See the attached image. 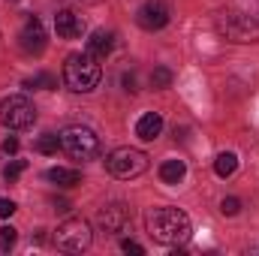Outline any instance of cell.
<instances>
[{
	"mask_svg": "<svg viewBox=\"0 0 259 256\" xmlns=\"http://www.w3.org/2000/svg\"><path fill=\"white\" fill-rule=\"evenodd\" d=\"M148 235L160 244H184L193 232L190 217L181 208H154L148 211Z\"/></svg>",
	"mask_w": 259,
	"mask_h": 256,
	"instance_id": "cell-1",
	"label": "cell"
},
{
	"mask_svg": "<svg viewBox=\"0 0 259 256\" xmlns=\"http://www.w3.org/2000/svg\"><path fill=\"white\" fill-rule=\"evenodd\" d=\"M100 75H103L100 61H97L91 52H75V55L66 58L64 81H66L69 91H75V94H91V91L100 84Z\"/></svg>",
	"mask_w": 259,
	"mask_h": 256,
	"instance_id": "cell-2",
	"label": "cell"
},
{
	"mask_svg": "<svg viewBox=\"0 0 259 256\" xmlns=\"http://www.w3.org/2000/svg\"><path fill=\"white\" fill-rule=\"evenodd\" d=\"M61 151L66 157H72V160L88 163V160H97L103 154V142H100V136L91 127L75 124V127H66L61 133Z\"/></svg>",
	"mask_w": 259,
	"mask_h": 256,
	"instance_id": "cell-3",
	"label": "cell"
},
{
	"mask_svg": "<svg viewBox=\"0 0 259 256\" xmlns=\"http://www.w3.org/2000/svg\"><path fill=\"white\" fill-rule=\"evenodd\" d=\"M217 33L229 42H259V21L247 12L226 9L217 15Z\"/></svg>",
	"mask_w": 259,
	"mask_h": 256,
	"instance_id": "cell-4",
	"label": "cell"
},
{
	"mask_svg": "<svg viewBox=\"0 0 259 256\" xmlns=\"http://www.w3.org/2000/svg\"><path fill=\"white\" fill-rule=\"evenodd\" d=\"M106 169L109 175L130 181V178H139L145 169H148V154L139 151V148H115L109 157H106Z\"/></svg>",
	"mask_w": 259,
	"mask_h": 256,
	"instance_id": "cell-5",
	"label": "cell"
},
{
	"mask_svg": "<svg viewBox=\"0 0 259 256\" xmlns=\"http://www.w3.org/2000/svg\"><path fill=\"white\" fill-rule=\"evenodd\" d=\"M91 241H94L91 223L81 220V217H72V220L61 223L58 232H55V244H58L61 250H66V253H81V250L91 247Z\"/></svg>",
	"mask_w": 259,
	"mask_h": 256,
	"instance_id": "cell-6",
	"label": "cell"
},
{
	"mask_svg": "<svg viewBox=\"0 0 259 256\" xmlns=\"http://www.w3.org/2000/svg\"><path fill=\"white\" fill-rule=\"evenodd\" d=\"M33 121H36V109L27 97L12 94L0 103V124L6 130H27L33 127Z\"/></svg>",
	"mask_w": 259,
	"mask_h": 256,
	"instance_id": "cell-7",
	"label": "cell"
},
{
	"mask_svg": "<svg viewBox=\"0 0 259 256\" xmlns=\"http://www.w3.org/2000/svg\"><path fill=\"white\" fill-rule=\"evenodd\" d=\"M172 18V9L166 0H145L136 12V21L142 30H163Z\"/></svg>",
	"mask_w": 259,
	"mask_h": 256,
	"instance_id": "cell-8",
	"label": "cell"
},
{
	"mask_svg": "<svg viewBox=\"0 0 259 256\" xmlns=\"http://www.w3.org/2000/svg\"><path fill=\"white\" fill-rule=\"evenodd\" d=\"M18 46H21L24 55H42V52H46V27H42L39 18L30 15V18L24 21V27H21V33H18Z\"/></svg>",
	"mask_w": 259,
	"mask_h": 256,
	"instance_id": "cell-9",
	"label": "cell"
},
{
	"mask_svg": "<svg viewBox=\"0 0 259 256\" xmlns=\"http://www.w3.org/2000/svg\"><path fill=\"white\" fill-rule=\"evenodd\" d=\"M97 223H100V229H103V232L118 235V232H124V229L130 226V208L124 205V202L106 205V208L97 214Z\"/></svg>",
	"mask_w": 259,
	"mask_h": 256,
	"instance_id": "cell-10",
	"label": "cell"
},
{
	"mask_svg": "<svg viewBox=\"0 0 259 256\" xmlns=\"http://www.w3.org/2000/svg\"><path fill=\"white\" fill-rule=\"evenodd\" d=\"M55 30H58L61 39H78L84 33V18L75 9H61L55 15Z\"/></svg>",
	"mask_w": 259,
	"mask_h": 256,
	"instance_id": "cell-11",
	"label": "cell"
},
{
	"mask_svg": "<svg viewBox=\"0 0 259 256\" xmlns=\"http://www.w3.org/2000/svg\"><path fill=\"white\" fill-rule=\"evenodd\" d=\"M112 49H115V33L112 30H94L91 33V39H88V52L97 58V61H106L109 55H112Z\"/></svg>",
	"mask_w": 259,
	"mask_h": 256,
	"instance_id": "cell-12",
	"label": "cell"
},
{
	"mask_svg": "<svg viewBox=\"0 0 259 256\" xmlns=\"http://www.w3.org/2000/svg\"><path fill=\"white\" fill-rule=\"evenodd\" d=\"M160 133H163V118H160L157 112H148V115L139 118V124H136V136H139L142 142H154Z\"/></svg>",
	"mask_w": 259,
	"mask_h": 256,
	"instance_id": "cell-13",
	"label": "cell"
},
{
	"mask_svg": "<svg viewBox=\"0 0 259 256\" xmlns=\"http://www.w3.org/2000/svg\"><path fill=\"white\" fill-rule=\"evenodd\" d=\"M46 178L55 181L58 187H75V184L81 181V172H78V169H66V166H55V169L46 172Z\"/></svg>",
	"mask_w": 259,
	"mask_h": 256,
	"instance_id": "cell-14",
	"label": "cell"
},
{
	"mask_svg": "<svg viewBox=\"0 0 259 256\" xmlns=\"http://www.w3.org/2000/svg\"><path fill=\"white\" fill-rule=\"evenodd\" d=\"M184 175H187L184 160H166V163L160 166V181H163V184H178Z\"/></svg>",
	"mask_w": 259,
	"mask_h": 256,
	"instance_id": "cell-15",
	"label": "cell"
},
{
	"mask_svg": "<svg viewBox=\"0 0 259 256\" xmlns=\"http://www.w3.org/2000/svg\"><path fill=\"white\" fill-rule=\"evenodd\" d=\"M235 169H238V157H235L232 151H223V154L214 160V172H217V178H229V175H235Z\"/></svg>",
	"mask_w": 259,
	"mask_h": 256,
	"instance_id": "cell-16",
	"label": "cell"
},
{
	"mask_svg": "<svg viewBox=\"0 0 259 256\" xmlns=\"http://www.w3.org/2000/svg\"><path fill=\"white\" fill-rule=\"evenodd\" d=\"M24 88H30V91H55L58 88V78L55 75H49V72H36V75H30V78H24Z\"/></svg>",
	"mask_w": 259,
	"mask_h": 256,
	"instance_id": "cell-17",
	"label": "cell"
},
{
	"mask_svg": "<svg viewBox=\"0 0 259 256\" xmlns=\"http://www.w3.org/2000/svg\"><path fill=\"white\" fill-rule=\"evenodd\" d=\"M58 148H61V136H55V133H46V136H39V139H36V151H39V154H46V157L58 154Z\"/></svg>",
	"mask_w": 259,
	"mask_h": 256,
	"instance_id": "cell-18",
	"label": "cell"
},
{
	"mask_svg": "<svg viewBox=\"0 0 259 256\" xmlns=\"http://www.w3.org/2000/svg\"><path fill=\"white\" fill-rule=\"evenodd\" d=\"M169 84H172V69H169V66H157V69L151 72V88L163 91V88H169Z\"/></svg>",
	"mask_w": 259,
	"mask_h": 256,
	"instance_id": "cell-19",
	"label": "cell"
},
{
	"mask_svg": "<svg viewBox=\"0 0 259 256\" xmlns=\"http://www.w3.org/2000/svg\"><path fill=\"white\" fill-rule=\"evenodd\" d=\"M15 241H18V229L3 226V229H0V250H3V253H9V250L15 247Z\"/></svg>",
	"mask_w": 259,
	"mask_h": 256,
	"instance_id": "cell-20",
	"label": "cell"
},
{
	"mask_svg": "<svg viewBox=\"0 0 259 256\" xmlns=\"http://www.w3.org/2000/svg\"><path fill=\"white\" fill-rule=\"evenodd\" d=\"M24 169H27V163H24V160H15V163H9V166L3 169V178H6V181H15Z\"/></svg>",
	"mask_w": 259,
	"mask_h": 256,
	"instance_id": "cell-21",
	"label": "cell"
},
{
	"mask_svg": "<svg viewBox=\"0 0 259 256\" xmlns=\"http://www.w3.org/2000/svg\"><path fill=\"white\" fill-rule=\"evenodd\" d=\"M220 211H223L226 217H235V214L241 211V202H238L235 196H229V199H223V202H220Z\"/></svg>",
	"mask_w": 259,
	"mask_h": 256,
	"instance_id": "cell-22",
	"label": "cell"
},
{
	"mask_svg": "<svg viewBox=\"0 0 259 256\" xmlns=\"http://www.w3.org/2000/svg\"><path fill=\"white\" fill-rule=\"evenodd\" d=\"M12 214H15V202L0 196V220H6V217H12Z\"/></svg>",
	"mask_w": 259,
	"mask_h": 256,
	"instance_id": "cell-23",
	"label": "cell"
},
{
	"mask_svg": "<svg viewBox=\"0 0 259 256\" xmlns=\"http://www.w3.org/2000/svg\"><path fill=\"white\" fill-rule=\"evenodd\" d=\"M121 250H124V253H136V256L145 253V247H142V244H136V241H121Z\"/></svg>",
	"mask_w": 259,
	"mask_h": 256,
	"instance_id": "cell-24",
	"label": "cell"
},
{
	"mask_svg": "<svg viewBox=\"0 0 259 256\" xmlns=\"http://www.w3.org/2000/svg\"><path fill=\"white\" fill-rule=\"evenodd\" d=\"M3 151L6 154H18V139H6L3 142Z\"/></svg>",
	"mask_w": 259,
	"mask_h": 256,
	"instance_id": "cell-25",
	"label": "cell"
},
{
	"mask_svg": "<svg viewBox=\"0 0 259 256\" xmlns=\"http://www.w3.org/2000/svg\"><path fill=\"white\" fill-rule=\"evenodd\" d=\"M124 88L127 91H139L136 88V72H124Z\"/></svg>",
	"mask_w": 259,
	"mask_h": 256,
	"instance_id": "cell-26",
	"label": "cell"
},
{
	"mask_svg": "<svg viewBox=\"0 0 259 256\" xmlns=\"http://www.w3.org/2000/svg\"><path fill=\"white\" fill-rule=\"evenodd\" d=\"M55 208H58V211H69V202H64V199H55Z\"/></svg>",
	"mask_w": 259,
	"mask_h": 256,
	"instance_id": "cell-27",
	"label": "cell"
},
{
	"mask_svg": "<svg viewBox=\"0 0 259 256\" xmlns=\"http://www.w3.org/2000/svg\"><path fill=\"white\" fill-rule=\"evenodd\" d=\"M75 3H100V0H75Z\"/></svg>",
	"mask_w": 259,
	"mask_h": 256,
	"instance_id": "cell-28",
	"label": "cell"
},
{
	"mask_svg": "<svg viewBox=\"0 0 259 256\" xmlns=\"http://www.w3.org/2000/svg\"><path fill=\"white\" fill-rule=\"evenodd\" d=\"M12 3H15V0H12Z\"/></svg>",
	"mask_w": 259,
	"mask_h": 256,
	"instance_id": "cell-29",
	"label": "cell"
}]
</instances>
